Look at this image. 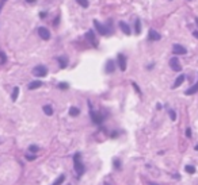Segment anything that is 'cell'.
<instances>
[{
  "label": "cell",
  "instance_id": "obj_1",
  "mask_svg": "<svg viewBox=\"0 0 198 185\" xmlns=\"http://www.w3.org/2000/svg\"><path fill=\"white\" fill-rule=\"evenodd\" d=\"M73 168H75V172H76L77 177H81L86 173V166L80 161V153H76L73 155Z\"/></svg>",
  "mask_w": 198,
  "mask_h": 185
},
{
  "label": "cell",
  "instance_id": "obj_2",
  "mask_svg": "<svg viewBox=\"0 0 198 185\" xmlns=\"http://www.w3.org/2000/svg\"><path fill=\"white\" fill-rule=\"evenodd\" d=\"M33 73H34V76H37V77H45L47 74V68L45 65H37L33 69Z\"/></svg>",
  "mask_w": 198,
  "mask_h": 185
},
{
  "label": "cell",
  "instance_id": "obj_3",
  "mask_svg": "<svg viewBox=\"0 0 198 185\" xmlns=\"http://www.w3.org/2000/svg\"><path fill=\"white\" fill-rule=\"evenodd\" d=\"M94 26H95V29L99 31V34H101V35H107L109 34V29H107V27H105L103 25H101L98 20H94Z\"/></svg>",
  "mask_w": 198,
  "mask_h": 185
},
{
  "label": "cell",
  "instance_id": "obj_4",
  "mask_svg": "<svg viewBox=\"0 0 198 185\" xmlns=\"http://www.w3.org/2000/svg\"><path fill=\"white\" fill-rule=\"evenodd\" d=\"M170 66H171L172 70H175V72H180L182 70V66L179 64V61H178L176 57H172L171 60H170Z\"/></svg>",
  "mask_w": 198,
  "mask_h": 185
},
{
  "label": "cell",
  "instance_id": "obj_5",
  "mask_svg": "<svg viewBox=\"0 0 198 185\" xmlns=\"http://www.w3.org/2000/svg\"><path fill=\"white\" fill-rule=\"evenodd\" d=\"M91 119L95 124H101L103 122V116L101 115L99 112H95V111H91Z\"/></svg>",
  "mask_w": 198,
  "mask_h": 185
},
{
  "label": "cell",
  "instance_id": "obj_6",
  "mask_svg": "<svg viewBox=\"0 0 198 185\" xmlns=\"http://www.w3.org/2000/svg\"><path fill=\"white\" fill-rule=\"evenodd\" d=\"M38 34L39 37H41L42 39H45V41H47V39L50 38V31L46 29V27H39L38 29Z\"/></svg>",
  "mask_w": 198,
  "mask_h": 185
},
{
  "label": "cell",
  "instance_id": "obj_7",
  "mask_svg": "<svg viewBox=\"0 0 198 185\" xmlns=\"http://www.w3.org/2000/svg\"><path fill=\"white\" fill-rule=\"evenodd\" d=\"M172 52L174 54H176V56H183V54H186L187 52H186V48H183L182 45H174V48H172Z\"/></svg>",
  "mask_w": 198,
  "mask_h": 185
},
{
  "label": "cell",
  "instance_id": "obj_8",
  "mask_svg": "<svg viewBox=\"0 0 198 185\" xmlns=\"http://www.w3.org/2000/svg\"><path fill=\"white\" fill-rule=\"evenodd\" d=\"M118 66H120V69L122 70V72L126 70V57H125V54H118Z\"/></svg>",
  "mask_w": 198,
  "mask_h": 185
},
{
  "label": "cell",
  "instance_id": "obj_9",
  "mask_svg": "<svg viewBox=\"0 0 198 185\" xmlns=\"http://www.w3.org/2000/svg\"><path fill=\"white\" fill-rule=\"evenodd\" d=\"M160 38H161V35L157 33V31L149 30V33H148V39L149 41H160Z\"/></svg>",
  "mask_w": 198,
  "mask_h": 185
},
{
  "label": "cell",
  "instance_id": "obj_10",
  "mask_svg": "<svg viewBox=\"0 0 198 185\" xmlns=\"http://www.w3.org/2000/svg\"><path fill=\"white\" fill-rule=\"evenodd\" d=\"M120 29L122 30V33H125L126 35H130V26L126 22H120Z\"/></svg>",
  "mask_w": 198,
  "mask_h": 185
},
{
  "label": "cell",
  "instance_id": "obj_11",
  "mask_svg": "<svg viewBox=\"0 0 198 185\" xmlns=\"http://www.w3.org/2000/svg\"><path fill=\"white\" fill-rule=\"evenodd\" d=\"M57 61H58V64H60V68H67V65H68V58H67L65 56H60V57H57Z\"/></svg>",
  "mask_w": 198,
  "mask_h": 185
},
{
  "label": "cell",
  "instance_id": "obj_12",
  "mask_svg": "<svg viewBox=\"0 0 198 185\" xmlns=\"http://www.w3.org/2000/svg\"><path fill=\"white\" fill-rule=\"evenodd\" d=\"M86 38L88 39V41L92 43V45H96V41H95V33L92 30H88L87 31V34H86Z\"/></svg>",
  "mask_w": 198,
  "mask_h": 185
},
{
  "label": "cell",
  "instance_id": "obj_13",
  "mask_svg": "<svg viewBox=\"0 0 198 185\" xmlns=\"http://www.w3.org/2000/svg\"><path fill=\"white\" fill-rule=\"evenodd\" d=\"M185 74H180V76H178V78L175 80V82H174V86L172 88H178V86H180L182 84H183V81H185Z\"/></svg>",
  "mask_w": 198,
  "mask_h": 185
},
{
  "label": "cell",
  "instance_id": "obj_14",
  "mask_svg": "<svg viewBox=\"0 0 198 185\" xmlns=\"http://www.w3.org/2000/svg\"><path fill=\"white\" fill-rule=\"evenodd\" d=\"M42 81H33V82H30L29 84V89L30 90H33V89H38L39 86H42Z\"/></svg>",
  "mask_w": 198,
  "mask_h": 185
},
{
  "label": "cell",
  "instance_id": "obj_15",
  "mask_svg": "<svg viewBox=\"0 0 198 185\" xmlns=\"http://www.w3.org/2000/svg\"><path fill=\"white\" fill-rule=\"evenodd\" d=\"M197 92H198V81H197V84H194L191 88H189L186 90V95H194V93H197Z\"/></svg>",
  "mask_w": 198,
  "mask_h": 185
},
{
  "label": "cell",
  "instance_id": "obj_16",
  "mask_svg": "<svg viewBox=\"0 0 198 185\" xmlns=\"http://www.w3.org/2000/svg\"><path fill=\"white\" fill-rule=\"evenodd\" d=\"M114 69H116V66H114V61H109L107 65H106V72H107V73H113Z\"/></svg>",
  "mask_w": 198,
  "mask_h": 185
},
{
  "label": "cell",
  "instance_id": "obj_17",
  "mask_svg": "<svg viewBox=\"0 0 198 185\" xmlns=\"http://www.w3.org/2000/svg\"><path fill=\"white\" fill-rule=\"evenodd\" d=\"M79 113H80V109H79L77 107H71V108H69V115L72 116V118L77 116Z\"/></svg>",
  "mask_w": 198,
  "mask_h": 185
},
{
  "label": "cell",
  "instance_id": "obj_18",
  "mask_svg": "<svg viewBox=\"0 0 198 185\" xmlns=\"http://www.w3.org/2000/svg\"><path fill=\"white\" fill-rule=\"evenodd\" d=\"M43 112H45V115H47V116H52L53 115L52 105H43Z\"/></svg>",
  "mask_w": 198,
  "mask_h": 185
},
{
  "label": "cell",
  "instance_id": "obj_19",
  "mask_svg": "<svg viewBox=\"0 0 198 185\" xmlns=\"http://www.w3.org/2000/svg\"><path fill=\"white\" fill-rule=\"evenodd\" d=\"M18 95H19V88H18V86H15L14 90H12V95H11V100L15 101L18 99Z\"/></svg>",
  "mask_w": 198,
  "mask_h": 185
},
{
  "label": "cell",
  "instance_id": "obj_20",
  "mask_svg": "<svg viewBox=\"0 0 198 185\" xmlns=\"http://www.w3.org/2000/svg\"><path fill=\"white\" fill-rule=\"evenodd\" d=\"M134 30H136V34H140L141 33V22L138 20V19L134 22Z\"/></svg>",
  "mask_w": 198,
  "mask_h": 185
},
{
  "label": "cell",
  "instance_id": "obj_21",
  "mask_svg": "<svg viewBox=\"0 0 198 185\" xmlns=\"http://www.w3.org/2000/svg\"><path fill=\"white\" fill-rule=\"evenodd\" d=\"M185 170L187 172V173H190V174H194V173H195V168H194L193 165H186Z\"/></svg>",
  "mask_w": 198,
  "mask_h": 185
},
{
  "label": "cell",
  "instance_id": "obj_22",
  "mask_svg": "<svg viewBox=\"0 0 198 185\" xmlns=\"http://www.w3.org/2000/svg\"><path fill=\"white\" fill-rule=\"evenodd\" d=\"M77 2V4L79 6H81L83 8H87V7H88V4H90V2L88 0H76Z\"/></svg>",
  "mask_w": 198,
  "mask_h": 185
},
{
  "label": "cell",
  "instance_id": "obj_23",
  "mask_svg": "<svg viewBox=\"0 0 198 185\" xmlns=\"http://www.w3.org/2000/svg\"><path fill=\"white\" fill-rule=\"evenodd\" d=\"M64 180H65V176H64V174H61L56 181H54V184H53V185H61L62 182H64Z\"/></svg>",
  "mask_w": 198,
  "mask_h": 185
},
{
  "label": "cell",
  "instance_id": "obj_24",
  "mask_svg": "<svg viewBox=\"0 0 198 185\" xmlns=\"http://www.w3.org/2000/svg\"><path fill=\"white\" fill-rule=\"evenodd\" d=\"M168 115H170V119H171V120H174V122L176 120V113H175V111H174V109H170V111H168Z\"/></svg>",
  "mask_w": 198,
  "mask_h": 185
},
{
  "label": "cell",
  "instance_id": "obj_25",
  "mask_svg": "<svg viewBox=\"0 0 198 185\" xmlns=\"http://www.w3.org/2000/svg\"><path fill=\"white\" fill-rule=\"evenodd\" d=\"M6 61H7L6 54L3 53V52H0V64H2V65H4V64H6Z\"/></svg>",
  "mask_w": 198,
  "mask_h": 185
},
{
  "label": "cell",
  "instance_id": "obj_26",
  "mask_svg": "<svg viewBox=\"0 0 198 185\" xmlns=\"http://www.w3.org/2000/svg\"><path fill=\"white\" fill-rule=\"evenodd\" d=\"M29 151H31V153L38 151V146H37V145H30V146H29Z\"/></svg>",
  "mask_w": 198,
  "mask_h": 185
},
{
  "label": "cell",
  "instance_id": "obj_27",
  "mask_svg": "<svg viewBox=\"0 0 198 185\" xmlns=\"http://www.w3.org/2000/svg\"><path fill=\"white\" fill-rule=\"evenodd\" d=\"M58 88H60V89H68L69 85L67 84V82H60V84H58Z\"/></svg>",
  "mask_w": 198,
  "mask_h": 185
},
{
  "label": "cell",
  "instance_id": "obj_28",
  "mask_svg": "<svg viewBox=\"0 0 198 185\" xmlns=\"http://www.w3.org/2000/svg\"><path fill=\"white\" fill-rule=\"evenodd\" d=\"M114 166H116V169H121V161L120 159H114Z\"/></svg>",
  "mask_w": 198,
  "mask_h": 185
},
{
  "label": "cell",
  "instance_id": "obj_29",
  "mask_svg": "<svg viewBox=\"0 0 198 185\" xmlns=\"http://www.w3.org/2000/svg\"><path fill=\"white\" fill-rule=\"evenodd\" d=\"M132 85L134 86V89H136V92L138 93V95H141V90H140V88H138V85L136 84V82H132Z\"/></svg>",
  "mask_w": 198,
  "mask_h": 185
},
{
  "label": "cell",
  "instance_id": "obj_30",
  "mask_svg": "<svg viewBox=\"0 0 198 185\" xmlns=\"http://www.w3.org/2000/svg\"><path fill=\"white\" fill-rule=\"evenodd\" d=\"M26 158L29 159V161H34L35 158H37V157H35V155H31V154H27V155H26Z\"/></svg>",
  "mask_w": 198,
  "mask_h": 185
},
{
  "label": "cell",
  "instance_id": "obj_31",
  "mask_svg": "<svg viewBox=\"0 0 198 185\" xmlns=\"http://www.w3.org/2000/svg\"><path fill=\"white\" fill-rule=\"evenodd\" d=\"M186 136H191V128H186Z\"/></svg>",
  "mask_w": 198,
  "mask_h": 185
},
{
  "label": "cell",
  "instance_id": "obj_32",
  "mask_svg": "<svg viewBox=\"0 0 198 185\" xmlns=\"http://www.w3.org/2000/svg\"><path fill=\"white\" fill-rule=\"evenodd\" d=\"M193 35H194V38H197L198 39V31L195 30V31H193Z\"/></svg>",
  "mask_w": 198,
  "mask_h": 185
},
{
  "label": "cell",
  "instance_id": "obj_33",
  "mask_svg": "<svg viewBox=\"0 0 198 185\" xmlns=\"http://www.w3.org/2000/svg\"><path fill=\"white\" fill-rule=\"evenodd\" d=\"M46 16V12H41L39 14V18H45Z\"/></svg>",
  "mask_w": 198,
  "mask_h": 185
},
{
  "label": "cell",
  "instance_id": "obj_34",
  "mask_svg": "<svg viewBox=\"0 0 198 185\" xmlns=\"http://www.w3.org/2000/svg\"><path fill=\"white\" fill-rule=\"evenodd\" d=\"M6 3V0H2V3H0V10H2V7H3V4Z\"/></svg>",
  "mask_w": 198,
  "mask_h": 185
},
{
  "label": "cell",
  "instance_id": "obj_35",
  "mask_svg": "<svg viewBox=\"0 0 198 185\" xmlns=\"http://www.w3.org/2000/svg\"><path fill=\"white\" fill-rule=\"evenodd\" d=\"M27 3H35V0H26Z\"/></svg>",
  "mask_w": 198,
  "mask_h": 185
},
{
  "label": "cell",
  "instance_id": "obj_36",
  "mask_svg": "<svg viewBox=\"0 0 198 185\" xmlns=\"http://www.w3.org/2000/svg\"><path fill=\"white\" fill-rule=\"evenodd\" d=\"M194 149H195V151H198V145H197V146H195V147H194Z\"/></svg>",
  "mask_w": 198,
  "mask_h": 185
},
{
  "label": "cell",
  "instance_id": "obj_37",
  "mask_svg": "<svg viewBox=\"0 0 198 185\" xmlns=\"http://www.w3.org/2000/svg\"><path fill=\"white\" fill-rule=\"evenodd\" d=\"M151 185H157V184H151Z\"/></svg>",
  "mask_w": 198,
  "mask_h": 185
},
{
  "label": "cell",
  "instance_id": "obj_38",
  "mask_svg": "<svg viewBox=\"0 0 198 185\" xmlns=\"http://www.w3.org/2000/svg\"><path fill=\"white\" fill-rule=\"evenodd\" d=\"M189 2H191V0H189Z\"/></svg>",
  "mask_w": 198,
  "mask_h": 185
}]
</instances>
